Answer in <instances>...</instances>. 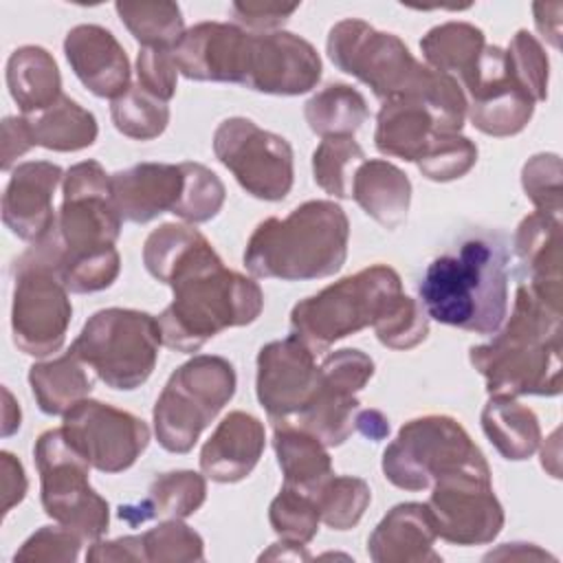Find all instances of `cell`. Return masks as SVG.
<instances>
[{
	"mask_svg": "<svg viewBox=\"0 0 563 563\" xmlns=\"http://www.w3.org/2000/svg\"><path fill=\"white\" fill-rule=\"evenodd\" d=\"M427 508L435 534L455 545L490 543L504 528V508L493 490L488 462L440 477L431 486Z\"/></svg>",
	"mask_w": 563,
	"mask_h": 563,
	"instance_id": "cell-13",
	"label": "cell"
},
{
	"mask_svg": "<svg viewBox=\"0 0 563 563\" xmlns=\"http://www.w3.org/2000/svg\"><path fill=\"white\" fill-rule=\"evenodd\" d=\"M64 180L59 165L48 161L20 163L2 194L4 227L26 242H37L55 224L53 194Z\"/></svg>",
	"mask_w": 563,
	"mask_h": 563,
	"instance_id": "cell-19",
	"label": "cell"
},
{
	"mask_svg": "<svg viewBox=\"0 0 563 563\" xmlns=\"http://www.w3.org/2000/svg\"><path fill=\"white\" fill-rule=\"evenodd\" d=\"M114 9L141 48L174 51L185 33L183 11L176 2H117Z\"/></svg>",
	"mask_w": 563,
	"mask_h": 563,
	"instance_id": "cell-36",
	"label": "cell"
},
{
	"mask_svg": "<svg viewBox=\"0 0 563 563\" xmlns=\"http://www.w3.org/2000/svg\"><path fill=\"white\" fill-rule=\"evenodd\" d=\"M363 161L365 152L354 136L321 139L312 152L314 183L334 198H352V180Z\"/></svg>",
	"mask_w": 563,
	"mask_h": 563,
	"instance_id": "cell-37",
	"label": "cell"
},
{
	"mask_svg": "<svg viewBox=\"0 0 563 563\" xmlns=\"http://www.w3.org/2000/svg\"><path fill=\"white\" fill-rule=\"evenodd\" d=\"M246 35L249 31L229 22L194 24L172 51L178 73L196 81L240 84Z\"/></svg>",
	"mask_w": 563,
	"mask_h": 563,
	"instance_id": "cell-20",
	"label": "cell"
},
{
	"mask_svg": "<svg viewBox=\"0 0 563 563\" xmlns=\"http://www.w3.org/2000/svg\"><path fill=\"white\" fill-rule=\"evenodd\" d=\"M506 68L510 77L532 97L534 103L548 97V75L550 62L541 42L526 29L517 31L508 44Z\"/></svg>",
	"mask_w": 563,
	"mask_h": 563,
	"instance_id": "cell-43",
	"label": "cell"
},
{
	"mask_svg": "<svg viewBox=\"0 0 563 563\" xmlns=\"http://www.w3.org/2000/svg\"><path fill=\"white\" fill-rule=\"evenodd\" d=\"M319 383L314 352L295 334L266 343L257 354L255 391L271 422H292Z\"/></svg>",
	"mask_w": 563,
	"mask_h": 563,
	"instance_id": "cell-18",
	"label": "cell"
},
{
	"mask_svg": "<svg viewBox=\"0 0 563 563\" xmlns=\"http://www.w3.org/2000/svg\"><path fill=\"white\" fill-rule=\"evenodd\" d=\"M515 253L530 286L541 299L561 308V218L532 211L515 233Z\"/></svg>",
	"mask_w": 563,
	"mask_h": 563,
	"instance_id": "cell-25",
	"label": "cell"
},
{
	"mask_svg": "<svg viewBox=\"0 0 563 563\" xmlns=\"http://www.w3.org/2000/svg\"><path fill=\"white\" fill-rule=\"evenodd\" d=\"M44 512L81 541H99L110 526L108 501L90 486V462L68 442L64 429L44 431L33 446Z\"/></svg>",
	"mask_w": 563,
	"mask_h": 563,
	"instance_id": "cell-9",
	"label": "cell"
},
{
	"mask_svg": "<svg viewBox=\"0 0 563 563\" xmlns=\"http://www.w3.org/2000/svg\"><path fill=\"white\" fill-rule=\"evenodd\" d=\"M73 306L57 271L29 249L13 262V343L29 356H48L64 345Z\"/></svg>",
	"mask_w": 563,
	"mask_h": 563,
	"instance_id": "cell-11",
	"label": "cell"
},
{
	"mask_svg": "<svg viewBox=\"0 0 563 563\" xmlns=\"http://www.w3.org/2000/svg\"><path fill=\"white\" fill-rule=\"evenodd\" d=\"M2 394H4V409H2V435L7 438V435H11L13 431H18L20 429V418H22V413H20V407H18V402L13 400V396H11V391L4 387L2 389Z\"/></svg>",
	"mask_w": 563,
	"mask_h": 563,
	"instance_id": "cell-55",
	"label": "cell"
},
{
	"mask_svg": "<svg viewBox=\"0 0 563 563\" xmlns=\"http://www.w3.org/2000/svg\"><path fill=\"white\" fill-rule=\"evenodd\" d=\"M297 4L279 7V4H257V2H233L231 13L240 26H246L251 33H275L288 22V18L297 11Z\"/></svg>",
	"mask_w": 563,
	"mask_h": 563,
	"instance_id": "cell-49",
	"label": "cell"
},
{
	"mask_svg": "<svg viewBox=\"0 0 563 563\" xmlns=\"http://www.w3.org/2000/svg\"><path fill=\"white\" fill-rule=\"evenodd\" d=\"M308 128L321 139L354 136L367 121L369 110L365 97L347 84H330L312 95L303 108Z\"/></svg>",
	"mask_w": 563,
	"mask_h": 563,
	"instance_id": "cell-35",
	"label": "cell"
},
{
	"mask_svg": "<svg viewBox=\"0 0 563 563\" xmlns=\"http://www.w3.org/2000/svg\"><path fill=\"white\" fill-rule=\"evenodd\" d=\"M321 79L317 48L288 31L246 35L240 86L264 95H303Z\"/></svg>",
	"mask_w": 563,
	"mask_h": 563,
	"instance_id": "cell-16",
	"label": "cell"
},
{
	"mask_svg": "<svg viewBox=\"0 0 563 563\" xmlns=\"http://www.w3.org/2000/svg\"><path fill=\"white\" fill-rule=\"evenodd\" d=\"M68 442L101 473L130 468L150 444V427L134 413L84 398L64 413Z\"/></svg>",
	"mask_w": 563,
	"mask_h": 563,
	"instance_id": "cell-15",
	"label": "cell"
},
{
	"mask_svg": "<svg viewBox=\"0 0 563 563\" xmlns=\"http://www.w3.org/2000/svg\"><path fill=\"white\" fill-rule=\"evenodd\" d=\"M185 185L183 165L139 163L110 176L112 205L121 220L145 224L176 209Z\"/></svg>",
	"mask_w": 563,
	"mask_h": 563,
	"instance_id": "cell-22",
	"label": "cell"
},
{
	"mask_svg": "<svg viewBox=\"0 0 563 563\" xmlns=\"http://www.w3.org/2000/svg\"><path fill=\"white\" fill-rule=\"evenodd\" d=\"M400 295V275L387 264H372L297 301L290 334L319 354L334 341L374 325Z\"/></svg>",
	"mask_w": 563,
	"mask_h": 563,
	"instance_id": "cell-6",
	"label": "cell"
},
{
	"mask_svg": "<svg viewBox=\"0 0 563 563\" xmlns=\"http://www.w3.org/2000/svg\"><path fill=\"white\" fill-rule=\"evenodd\" d=\"M438 132L435 119L422 99H387L376 114L374 145L385 156L416 163Z\"/></svg>",
	"mask_w": 563,
	"mask_h": 563,
	"instance_id": "cell-26",
	"label": "cell"
},
{
	"mask_svg": "<svg viewBox=\"0 0 563 563\" xmlns=\"http://www.w3.org/2000/svg\"><path fill=\"white\" fill-rule=\"evenodd\" d=\"M352 198L380 227L394 231L407 218L411 180L389 161H363L352 180Z\"/></svg>",
	"mask_w": 563,
	"mask_h": 563,
	"instance_id": "cell-27",
	"label": "cell"
},
{
	"mask_svg": "<svg viewBox=\"0 0 563 563\" xmlns=\"http://www.w3.org/2000/svg\"><path fill=\"white\" fill-rule=\"evenodd\" d=\"M372 328L385 347L411 350L427 339L429 317L420 301L402 292Z\"/></svg>",
	"mask_w": 563,
	"mask_h": 563,
	"instance_id": "cell-45",
	"label": "cell"
},
{
	"mask_svg": "<svg viewBox=\"0 0 563 563\" xmlns=\"http://www.w3.org/2000/svg\"><path fill=\"white\" fill-rule=\"evenodd\" d=\"M141 543L147 563H178L205 559L202 537L194 528L183 523V519H165L156 528L143 532Z\"/></svg>",
	"mask_w": 563,
	"mask_h": 563,
	"instance_id": "cell-44",
	"label": "cell"
},
{
	"mask_svg": "<svg viewBox=\"0 0 563 563\" xmlns=\"http://www.w3.org/2000/svg\"><path fill=\"white\" fill-rule=\"evenodd\" d=\"M462 90L466 117L488 136L519 134L534 114L532 97L510 77L506 53L499 46H484L477 68Z\"/></svg>",
	"mask_w": 563,
	"mask_h": 563,
	"instance_id": "cell-17",
	"label": "cell"
},
{
	"mask_svg": "<svg viewBox=\"0 0 563 563\" xmlns=\"http://www.w3.org/2000/svg\"><path fill=\"white\" fill-rule=\"evenodd\" d=\"M7 86L22 110L35 114L62 97V75L53 55L35 44L15 48L7 62Z\"/></svg>",
	"mask_w": 563,
	"mask_h": 563,
	"instance_id": "cell-30",
	"label": "cell"
},
{
	"mask_svg": "<svg viewBox=\"0 0 563 563\" xmlns=\"http://www.w3.org/2000/svg\"><path fill=\"white\" fill-rule=\"evenodd\" d=\"M24 117L35 145L53 152H79L90 147L99 134L95 114L66 95L46 110Z\"/></svg>",
	"mask_w": 563,
	"mask_h": 563,
	"instance_id": "cell-34",
	"label": "cell"
},
{
	"mask_svg": "<svg viewBox=\"0 0 563 563\" xmlns=\"http://www.w3.org/2000/svg\"><path fill=\"white\" fill-rule=\"evenodd\" d=\"M268 521L282 541L306 545L319 530V508L314 497L282 486L268 506Z\"/></svg>",
	"mask_w": 563,
	"mask_h": 563,
	"instance_id": "cell-41",
	"label": "cell"
},
{
	"mask_svg": "<svg viewBox=\"0 0 563 563\" xmlns=\"http://www.w3.org/2000/svg\"><path fill=\"white\" fill-rule=\"evenodd\" d=\"M482 429L506 460H528L541 444L539 418L512 396L490 394L482 409Z\"/></svg>",
	"mask_w": 563,
	"mask_h": 563,
	"instance_id": "cell-31",
	"label": "cell"
},
{
	"mask_svg": "<svg viewBox=\"0 0 563 563\" xmlns=\"http://www.w3.org/2000/svg\"><path fill=\"white\" fill-rule=\"evenodd\" d=\"M303 545H297V543H288V541H282V543H273L260 559H292V561H299V559H310L308 552L301 550Z\"/></svg>",
	"mask_w": 563,
	"mask_h": 563,
	"instance_id": "cell-56",
	"label": "cell"
},
{
	"mask_svg": "<svg viewBox=\"0 0 563 563\" xmlns=\"http://www.w3.org/2000/svg\"><path fill=\"white\" fill-rule=\"evenodd\" d=\"M161 343L156 317L132 308H103L84 323L70 352L108 387L130 391L152 376Z\"/></svg>",
	"mask_w": 563,
	"mask_h": 563,
	"instance_id": "cell-8",
	"label": "cell"
},
{
	"mask_svg": "<svg viewBox=\"0 0 563 563\" xmlns=\"http://www.w3.org/2000/svg\"><path fill=\"white\" fill-rule=\"evenodd\" d=\"M31 147H35V141L31 136L26 117H7L2 121V161L0 167L9 172L13 163L26 154Z\"/></svg>",
	"mask_w": 563,
	"mask_h": 563,
	"instance_id": "cell-50",
	"label": "cell"
},
{
	"mask_svg": "<svg viewBox=\"0 0 563 563\" xmlns=\"http://www.w3.org/2000/svg\"><path fill=\"white\" fill-rule=\"evenodd\" d=\"M532 11H534L537 31L554 48H559L561 46V11H563V4H559V2H554V4L537 2V4H532Z\"/></svg>",
	"mask_w": 563,
	"mask_h": 563,
	"instance_id": "cell-53",
	"label": "cell"
},
{
	"mask_svg": "<svg viewBox=\"0 0 563 563\" xmlns=\"http://www.w3.org/2000/svg\"><path fill=\"white\" fill-rule=\"evenodd\" d=\"M147 273L174 290L158 314L163 345L198 352L227 328L253 323L264 308V292L251 277L229 271L209 240L191 224L165 222L143 244Z\"/></svg>",
	"mask_w": 563,
	"mask_h": 563,
	"instance_id": "cell-1",
	"label": "cell"
},
{
	"mask_svg": "<svg viewBox=\"0 0 563 563\" xmlns=\"http://www.w3.org/2000/svg\"><path fill=\"white\" fill-rule=\"evenodd\" d=\"M350 220L334 200H308L286 218H266L251 233L244 266L253 277L303 282L341 271Z\"/></svg>",
	"mask_w": 563,
	"mask_h": 563,
	"instance_id": "cell-5",
	"label": "cell"
},
{
	"mask_svg": "<svg viewBox=\"0 0 563 563\" xmlns=\"http://www.w3.org/2000/svg\"><path fill=\"white\" fill-rule=\"evenodd\" d=\"M29 385L37 407L46 416H64L73 405L88 398L92 378L84 369V363L68 350L57 358L33 363Z\"/></svg>",
	"mask_w": 563,
	"mask_h": 563,
	"instance_id": "cell-33",
	"label": "cell"
},
{
	"mask_svg": "<svg viewBox=\"0 0 563 563\" xmlns=\"http://www.w3.org/2000/svg\"><path fill=\"white\" fill-rule=\"evenodd\" d=\"M563 167L559 154H534L521 169V185L539 213L561 218Z\"/></svg>",
	"mask_w": 563,
	"mask_h": 563,
	"instance_id": "cell-46",
	"label": "cell"
},
{
	"mask_svg": "<svg viewBox=\"0 0 563 563\" xmlns=\"http://www.w3.org/2000/svg\"><path fill=\"white\" fill-rule=\"evenodd\" d=\"M319 517L332 530L354 528L372 501L365 479L354 475H332L314 493Z\"/></svg>",
	"mask_w": 563,
	"mask_h": 563,
	"instance_id": "cell-39",
	"label": "cell"
},
{
	"mask_svg": "<svg viewBox=\"0 0 563 563\" xmlns=\"http://www.w3.org/2000/svg\"><path fill=\"white\" fill-rule=\"evenodd\" d=\"M81 543V537L59 523L42 526L22 543L13 561H77Z\"/></svg>",
	"mask_w": 563,
	"mask_h": 563,
	"instance_id": "cell-47",
	"label": "cell"
},
{
	"mask_svg": "<svg viewBox=\"0 0 563 563\" xmlns=\"http://www.w3.org/2000/svg\"><path fill=\"white\" fill-rule=\"evenodd\" d=\"M266 446L260 418L246 411H231L222 418L200 451V471L220 484H235L251 475Z\"/></svg>",
	"mask_w": 563,
	"mask_h": 563,
	"instance_id": "cell-23",
	"label": "cell"
},
{
	"mask_svg": "<svg viewBox=\"0 0 563 563\" xmlns=\"http://www.w3.org/2000/svg\"><path fill=\"white\" fill-rule=\"evenodd\" d=\"M477 161V145L460 132H438L416 161L420 174L435 183H449L471 172Z\"/></svg>",
	"mask_w": 563,
	"mask_h": 563,
	"instance_id": "cell-42",
	"label": "cell"
},
{
	"mask_svg": "<svg viewBox=\"0 0 563 563\" xmlns=\"http://www.w3.org/2000/svg\"><path fill=\"white\" fill-rule=\"evenodd\" d=\"M484 46V31L471 22L438 24L420 40L427 66L453 77L460 86L473 77Z\"/></svg>",
	"mask_w": 563,
	"mask_h": 563,
	"instance_id": "cell-32",
	"label": "cell"
},
{
	"mask_svg": "<svg viewBox=\"0 0 563 563\" xmlns=\"http://www.w3.org/2000/svg\"><path fill=\"white\" fill-rule=\"evenodd\" d=\"M0 471H2V512L7 515L15 504L24 499L29 482L20 460L9 451L0 453Z\"/></svg>",
	"mask_w": 563,
	"mask_h": 563,
	"instance_id": "cell-52",
	"label": "cell"
},
{
	"mask_svg": "<svg viewBox=\"0 0 563 563\" xmlns=\"http://www.w3.org/2000/svg\"><path fill=\"white\" fill-rule=\"evenodd\" d=\"M490 343L468 350L471 365L484 376L488 394H561V308L519 284L512 312Z\"/></svg>",
	"mask_w": 563,
	"mask_h": 563,
	"instance_id": "cell-3",
	"label": "cell"
},
{
	"mask_svg": "<svg viewBox=\"0 0 563 563\" xmlns=\"http://www.w3.org/2000/svg\"><path fill=\"white\" fill-rule=\"evenodd\" d=\"M486 462L466 429L451 416H422L400 427L383 453L387 482L402 490H427L440 477Z\"/></svg>",
	"mask_w": 563,
	"mask_h": 563,
	"instance_id": "cell-10",
	"label": "cell"
},
{
	"mask_svg": "<svg viewBox=\"0 0 563 563\" xmlns=\"http://www.w3.org/2000/svg\"><path fill=\"white\" fill-rule=\"evenodd\" d=\"M235 385L233 365L216 354H198L176 367L152 411L158 444L169 453H189L233 398Z\"/></svg>",
	"mask_w": 563,
	"mask_h": 563,
	"instance_id": "cell-7",
	"label": "cell"
},
{
	"mask_svg": "<svg viewBox=\"0 0 563 563\" xmlns=\"http://www.w3.org/2000/svg\"><path fill=\"white\" fill-rule=\"evenodd\" d=\"M207 499V482L196 471H172L158 475L147 495L128 506H119V519L130 526L150 519H185L194 515Z\"/></svg>",
	"mask_w": 563,
	"mask_h": 563,
	"instance_id": "cell-29",
	"label": "cell"
},
{
	"mask_svg": "<svg viewBox=\"0 0 563 563\" xmlns=\"http://www.w3.org/2000/svg\"><path fill=\"white\" fill-rule=\"evenodd\" d=\"M216 158L253 198L284 200L295 180L290 143L246 117L224 119L213 132Z\"/></svg>",
	"mask_w": 563,
	"mask_h": 563,
	"instance_id": "cell-12",
	"label": "cell"
},
{
	"mask_svg": "<svg viewBox=\"0 0 563 563\" xmlns=\"http://www.w3.org/2000/svg\"><path fill=\"white\" fill-rule=\"evenodd\" d=\"M273 449L284 475V486L314 497L334 475L328 446L292 422H273Z\"/></svg>",
	"mask_w": 563,
	"mask_h": 563,
	"instance_id": "cell-28",
	"label": "cell"
},
{
	"mask_svg": "<svg viewBox=\"0 0 563 563\" xmlns=\"http://www.w3.org/2000/svg\"><path fill=\"white\" fill-rule=\"evenodd\" d=\"M64 55L77 79L101 99L121 97L130 84V59L119 40L99 24H77L66 33Z\"/></svg>",
	"mask_w": 563,
	"mask_h": 563,
	"instance_id": "cell-21",
	"label": "cell"
},
{
	"mask_svg": "<svg viewBox=\"0 0 563 563\" xmlns=\"http://www.w3.org/2000/svg\"><path fill=\"white\" fill-rule=\"evenodd\" d=\"M180 165L185 174V185H183L180 200L174 209V216L191 224H200L216 218L227 198L224 183L218 178L216 172H211L202 163L187 161Z\"/></svg>",
	"mask_w": 563,
	"mask_h": 563,
	"instance_id": "cell-40",
	"label": "cell"
},
{
	"mask_svg": "<svg viewBox=\"0 0 563 563\" xmlns=\"http://www.w3.org/2000/svg\"><path fill=\"white\" fill-rule=\"evenodd\" d=\"M110 117L123 136L152 141L165 132L169 123V106L134 84L121 97L112 99Z\"/></svg>",
	"mask_w": 563,
	"mask_h": 563,
	"instance_id": "cell-38",
	"label": "cell"
},
{
	"mask_svg": "<svg viewBox=\"0 0 563 563\" xmlns=\"http://www.w3.org/2000/svg\"><path fill=\"white\" fill-rule=\"evenodd\" d=\"M325 51L339 70L369 86L380 101L422 99L440 132L462 130L466 119L462 86L418 62L398 35L378 31L361 18H345L330 29Z\"/></svg>",
	"mask_w": 563,
	"mask_h": 563,
	"instance_id": "cell-2",
	"label": "cell"
},
{
	"mask_svg": "<svg viewBox=\"0 0 563 563\" xmlns=\"http://www.w3.org/2000/svg\"><path fill=\"white\" fill-rule=\"evenodd\" d=\"M438 534L427 504L394 506L367 539V554L376 563H438L433 550Z\"/></svg>",
	"mask_w": 563,
	"mask_h": 563,
	"instance_id": "cell-24",
	"label": "cell"
},
{
	"mask_svg": "<svg viewBox=\"0 0 563 563\" xmlns=\"http://www.w3.org/2000/svg\"><path fill=\"white\" fill-rule=\"evenodd\" d=\"M374 376V361L354 347L328 354L319 365V383L292 424L317 435L325 446L343 444L354 431L361 409L356 394Z\"/></svg>",
	"mask_w": 563,
	"mask_h": 563,
	"instance_id": "cell-14",
	"label": "cell"
},
{
	"mask_svg": "<svg viewBox=\"0 0 563 563\" xmlns=\"http://www.w3.org/2000/svg\"><path fill=\"white\" fill-rule=\"evenodd\" d=\"M178 68L172 51L165 48H141L136 55V86L145 92L169 101L176 95Z\"/></svg>",
	"mask_w": 563,
	"mask_h": 563,
	"instance_id": "cell-48",
	"label": "cell"
},
{
	"mask_svg": "<svg viewBox=\"0 0 563 563\" xmlns=\"http://www.w3.org/2000/svg\"><path fill=\"white\" fill-rule=\"evenodd\" d=\"M86 561H145L141 534H128L112 541H95Z\"/></svg>",
	"mask_w": 563,
	"mask_h": 563,
	"instance_id": "cell-51",
	"label": "cell"
},
{
	"mask_svg": "<svg viewBox=\"0 0 563 563\" xmlns=\"http://www.w3.org/2000/svg\"><path fill=\"white\" fill-rule=\"evenodd\" d=\"M427 317L493 336L508 317V249L499 238H471L455 255L435 257L418 286Z\"/></svg>",
	"mask_w": 563,
	"mask_h": 563,
	"instance_id": "cell-4",
	"label": "cell"
},
{
	"mask_svg": "<svg viewBox=\"0 0 563 563\" xmlns=\"http://www.w3.org/2000/svg\"><path fill=\"white\" fill-rule=\"evenodd\" d=\"M354 429L372 442H380L389 433V420L378 409H358L354 418Z\"/></svg>",
	"mask_w": 563,
	"mask_h": 563,
	"instance_id": "cell-54",
	"label": "cell"
}]
</instances>
